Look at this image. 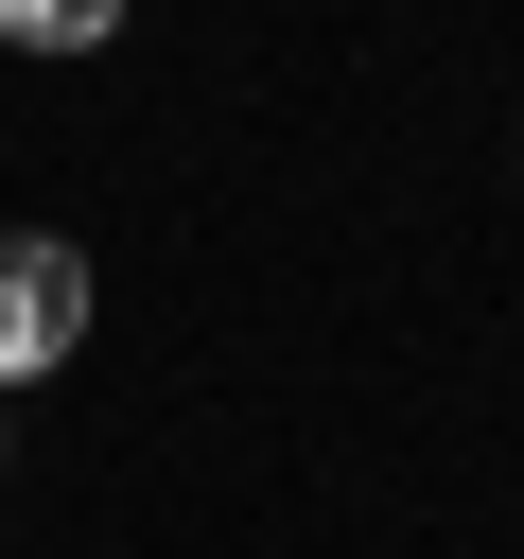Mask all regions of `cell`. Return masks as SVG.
I'll list each match as a JSON object with an SVG mask.
<instances>
[{
  "mask_svg": "<svg viewBox=\"0 0 524 559\" xmlns=\"http://www.w3.org/2000/svg\"><path fill=\"white\" fill-rule=\"evenodd\" d=\"M87 349V245L70 227H0V384Z\"/></svg>",
  "mask_w": 524,
  "mask_h": 559,
  "instance_id": "6da1fadb",
  "label": "cell"
},
{
  "mask_svg": "<svg viewBox=\"0 0 524 559\" xmlns=\"http://www.w3.org/2000/svg\"><path fill=\"white\" fill-rule=\"evenodd\" d=\"M122 0H0V52H105Z\"/></svg>",
  "mask_w": 524,
  "mask_h": 559,
  "instance_id": "7a4b0ae2",
  "label": "cell"
}]
</instances>
